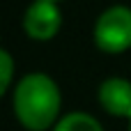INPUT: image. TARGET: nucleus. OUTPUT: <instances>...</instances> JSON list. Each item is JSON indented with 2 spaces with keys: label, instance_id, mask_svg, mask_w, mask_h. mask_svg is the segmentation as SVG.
<instances>
[{
  "label": "nucleus",
  "instance_id": "nucleus-3",
  "mask_svg": "<svg viewBox=\"0 0 131 131\" xmlns=\"http://www.w3.org/2000/svg\"><path fill=\"white\" fill-rule=\"evenodd\" d=\"M62 14L51 0H35L23 14V28L32 39H51L60 30Z\"/></svg>",
  "mask_w": 131,
  "mask_h": 131
},
{
  "label": "nucleus",
  "instance_id": "nucleus-6",
  "mask_svg": "<svg viewBox=\"0 0 131 131\" xmlns=\"http://www.w3.org/2000/svg\"><path fill=\"white\" fill-rule=\"evenodd\" d=\"M12 74H14V60L9 55V51H0V92H5L12 83Z\"/></svg>",
  "mask_w": 131,
  "mask_h": 131
},
{
  "label": "nucleus",
  "instance_id": "nucleus-4",
  "mask_svg": "<svg viewBox=\"0 0 131 131\" xmlns=\"http://www.w3.org/2000/svg\"><path fill=\"white\" fill-rule=\"evenodd\" d=\"M99 104L111 113L131 120V83L127 78L113 76L99 85Z\"/></svg>",
  "mask_w": 131,
  "mask_h": 131
},
{
  "label": "nucleus",
  "instance_id": "nucleus-8",
  "mask_svg": "<svg viewBox=\"0 0 131 131\" xmlns=\"http://www.w3.org/2000/svg\"><path fill=\"white\" fill-rule=\"evenodd\" d=\"M129 131H131V127H129Z\"/></svg>",
  "mask_w": 131,
  "mask_h": 131
},
{
  "label": "nucleus",
  "instance_id": "nucleus-1",
  "mask_svg": "<svg viewBox=\"0 0 131 131\" xmlns=\"http://www.w3.org/2000/svg\"><path fill=\"white\" fill-rule=\"evenodd\" d=\"M58 111H60V88L48 74L44 71L25 74L14 88V113L28 129H48L55 122Z\"/></svg>",
  "mask_w": 131,
  "mask_h": 131
},
{
  "label": "nucleus",
  "instance_id": "nucleus-5",
  "mask_svg": "<svg viewBox=\"0 0 131 131\" xmlns=\"http://www.w3.org/2000/svg\"><path fill=\"white\" fill-rule=\"evenodd\" d=\"M53 131H104V127H101L99 120L92 117L90 113H81V111H76V113L64 115V117L55 124V129H53Z\"/></svg>",
  "mask_w": 131,
  "mask_h": 131
},
{
  "label": "nucleus",
  "instance_id": "nucleus-2",
  "mask_svg": "<svg viewBox=\"0 0 131 131\" xmlns=\"http://www.w3.org/2000/svg\"><path fill=\"white\" fill-rule=\"evenodd\" d=\"M94 41L101 51L120 53L131 46V7L113 5L104 9L94 23Z\"/></svg>",
  "mask_w": 131,
  "mask_h": 131
},
{
  "label": "nucleus",
  "instance_id": "nucleus-7",
  "mask_svg": "<svg viewBox=\"0 0 131 131\" xmlns=\"http://www.w3.org/2000/svg\"><path fill=\"white\" fill-rule=\"evenodd\" d=\"M51 2H58V0H51Z\"/></svg>",
  "mask_w": 131,
  "mask_h": 131
}]
</instances>
